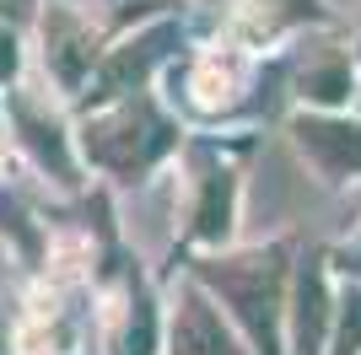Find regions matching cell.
I'll return each mask as SVG.
<instances>
[{
  "instance_id": "cell-1",
  "label": "cell",
  "mask_w": 361,
  "mask_h": 355,
  "mask_svg": "<svg viewBox=\"0 0 361 355\" xmlns=\"http://www.w3.org/2000/svg\"><path fill=\"white\" fill-rule=\"evenodd\" d=\"M87 162H97L103 173L140 178L146 167H157L167 151L178 146V124L151 103V97H124V103L103 108L97 118H87Z\"/></svg>"
},
{
  "instance_id": "cell-2",
  "label": "cell",
  "mask_w": 361,
  "mask_h": 355,
  "mask_svg": "<svg viewBox=\"0 0 361 355\" xmlns=\"http://www.w3.org/2000/svg\"><path fill=\"white\" fill-rule=\"evenodd\" d=\"M216 291L238 307L243 328L254 334V344L264 355H281L275 350V328H281V248L270 253H243V259H226V264H205L200 269Z\"/></svg>"
},
{
  "instance_id": "cell-3",
  "label": "cell",
  "mask_w": 361,
  "mask_h": 355,
  "mask_svg": "<svg viewBox=\"0 0 361 355\" xmlns=\"http://www.w3.org/2000/svg\"><path fill=\"white\" fill-rule=\"evenodd\" d=\"M178 44V27H157V32H140L130 44H119L114 54L97 65V75L87 81V108H103V103H124L130 92L151 75V65Z\"/></svg>"
},
{
  "instance_id": "cell-4",
  "label": "cell",
  "mask_w": 361,
  "mask_h": 355,
  "mask_svg": "<svg viewBox=\"0 0 361 355\" xmlns=\"http://www.w3.org/2000/svg\"><path fill=\"white\" fill-rule=\"evenodd\" d=\"M44 65L65 92L87 87L97 75V38H92L87 16L65 11V6H49L44 11Z\"/></svg>"
},
{
  "instance_id": "cell-5",
  "label": "cell",
  "mask_w": 361,
  "mask_h": 355,
  "mask_svg": "<svg viewBox=\"0 0 361 355\" xmlns=\"http://www.w3.org/2000/svg\"><path fill=\"white\" fill-rule=\"evenodd\" d=\"M11 130H16V140H22V151H27L44 173H54L60 183H75V162H71L65 124L49 113L38 97H27V92H16V87H11Z\"/></svg>"
},
{
  "instance_id": "cell-6",
  "label": "cell",
  "mask_w": 361,
  "mask_h": 355,
  "mask_svg": "<svg viewBox=\"0 0 361 355\" xmlns=\"http://www.w3.org/2000/svg\"><path fill=\"white\" fill-rule=\"evenodd\" d=\"M297 146L334 178L361 173V124H345V118H297Z\"/></svg>"
},
{
  "instance_id": "cell-7",
  "label": "cell",
  "mask_w": 361,
  "mask_h": 355,
  "mask_svg": "<svg viewBox=\"0 0 361 355\" xmlns=\"http://www.w3.org/2000/svg\"><path fill=\"white\" fill-rule=\"evenodd\" d=\"M297 318H291V344H297V355H324L318 344H324V323H329V291H324V269H318V259H307L297 275Z\"/></svg>"
},
{
  "instance_id": "cell-8",
  "label": "cell",
  "mask_w": 361,
  "mask_h": 355,
  "mask_svg": "<svg viewBox=\"0 0 361 355\" xmlns=\"http://www.w3.org/2000/svg\"><path fill=\"white\" fill-rule=\"evenodd\" d=\"M173 355H238L232 340H226V328H221V318H216V307L200 291H189V296H183V307H178Z\"/></svg>"
},
{
  "instance_id": "cell-9",
  "label": "cell",
  "mask_w": 361,
  "mask_h": 355,
  "mask_svg": "<svg viewBox=\"0 0 361 355\" xmlns=\"http://www.w3.org/2000/svg\"><path fill=\"white\" fill-rule=\"evenodd\" d=\"M226 216H232V173H205V199L195 210V237L216 242L226 232Z\"/></svg>"
},
{
  "instance_id": "cell-10",
  "label": "cell",
  "mask_w": 361,
  "mask_h": 355,
  "mask_svg": "<svg viewBox=\"0 0 361 355\" xmlns=\"http://www.w3.org/2000/svg\"><path fill=\"white\" fill-rule=\"evenodd\" d=\"M114 355H157V307H151V296L140 285L130 296V318H124V334L114 344Z\"/></svg>"
},
{
  "instance_id": "cell-11",
  "label": "cell",
  "mask_w": 361,
  "mask_h": 355,
  "mask_svg": "<svg viewBox=\"0 0 361 355\" xmlns=\"http://www.w3.org/2000/svg\"><path fill=\"white\" fill-rule=\"evenodd\" d=\"M302 92H307V97H318V103H340V97L350 92V75H345V65L334 59V65H324V70L302 75Z\"/></svg>"
},
{
  "instance_id": "cell-12",
  "label": "cell",
  "mask_w": 361,
  "mask_h": 355,
  "mask_svg": "<svg viewBox=\"0 0 361 355\" xmlns=\"http://www.w3.org/2000/svg\"><path fill=\"white\" fill-rule=\"evenodd\" d=\"M232 81H238V70H232V65L205 59V65L195 70V97H200V103H221L226 92H232Z\"/></svg>"
},
{
  "instance_id": "cell-13",
  "label": "cell",
  "mask_w": 361,
  "mask_h": 355,
  "mask_svg": "<svg viewBox=\"0 0 361 355\" xmlns=\"http://www.w3.org/2000/svg\"><path fill=\"white\" fill-rule=\"evenodd\" d=\"M334 355H361V291L345 296V318H340V344Z\"/></svg>"
},
{
  "instance_id": "cell-14",
  "label": "cell",
  "mask_w": 361,
  "mask_h": 355,
  "mask_svg": "<svg viewBox=\"0 0 361 355\" xmlns=\"http://www.w3.org/2000/svg\"><path fill=\"white\" fill-rule=\"evenodd\" d=\"M16 70H22V38H16V27L0 22V92L16 87Z\"/></svg>"
},
{
  "instance_id": "cell-15",
  "label": "cell",
  "mask_w": 361,
  "mask_h": 355,
  "mask_svg": "<svg viewBox=\"0 0 361 355\" xmlns=\"http://www.w3.org/2000/svg\"><path fill=\"white\" fill-rule=\"evenodd\" d=\"M27 16H32V6H27V0H0V22H6V27L27 22Z\"/></svg>"
},
{
  "instance_id": "cell-16",
  "label": "cell",
  "mask_w": 361,
  "mask_h": 355,
  "mask_svg": "<svg viewBox=\"0 0 361 355\" xmlns=\"http://www.w3.org/2000/svg\"><path fill=\"white\" fill-rule=\"evenodd\" d=\"M11 350V334H6V318H0V355Z\"/></svg>"
}]
</instances>
